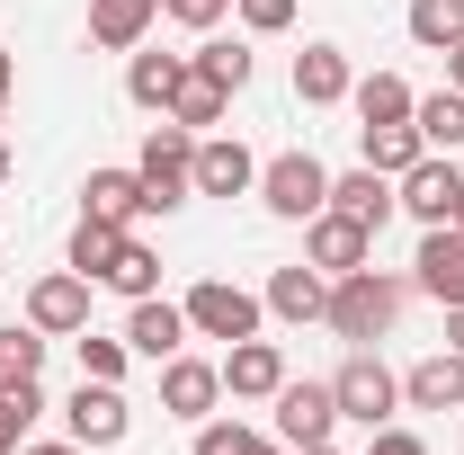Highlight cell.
<instances>
[{
  "instance_id": "6da1fadb",
  "label": "cell",
  "mask_w": 464,
  "mask_h": 455,
  "mask_svg": "<svg viewBox=\"0 0 464 455\" xmlns=\"http://www.w3.org/2000/svg\"><path fill=\"white\" fill-rule=\"evenodd\" d=\"M402 304H411V286H402V277H384V268L366 259V268L331 277V304H322V322H331L348 348H375V340H393Z\"/></svg>"
},
{
  "instance_id": "7a4b0ae2",
  "label": "cell",
  "mask_w": 464,
  "mask_h": 455,
  "mask_svg": "<svg viewBox=\"0 0 464 455\" xmlns=\"http://www.w3.org/2000/svg\"><path fill=\"white\" fill-rule=\"evenodd\" d=\"M179 313H188V331H197V340H224V348H232V340H259V322H268V304H259L250 286H232V277H197Z\"/></svg>"
},
{
  "instance_id": "3957f363",
  "label": "cell",
  "mask_w": 464,
  "mask_h": 455,
  "mask_svg": "<svg viewBox=\"0 0 464 455\" xmlns=\"http://www.w3.org/2000/svg\"><path fill=\"white\" fill-rule=\"evenodd\" d=\"M277 224H313L322 206H331V170L313 161V152H277V161H259V188H250Z\"/></svg>"
},
{
  "instance_id": "277c9868",
  "label": "cell",
  "mask_w": 464,
  "mask_h": 455,
  "mask_svg": "<svg viewBox=\"0 0 464 455\" xmlns=\"http://www.w3.org/2000/svg\"><path fill=\"white\" fill-rule=\"evenodd\" d=\"M134 170H143V188H152V215L188 206V197H197V134L161 116V125L143 134V161H134Z\"/></svg>"
},
{
  "instance_id": "5b68a950",
  "label": "cell",
  "mask_w": 464,
  "mask_h": 455,
  "mask_svg": "<svg viewBox=\"0 0 464 455\" xmlns=\"http://www.w3.org/2000/svg\"><path fill=\"white\" fill-rule=\"evenodd\" d=\"M331 393H340V420H357V429H384V420L402 411V375H393L375 348H348V366L331 375Z\"/></svg>"
},
{
  "instance_id": "8992f818",
  "label": "cell",
  "mask_w": 464,
  "mask_h": 455,
  "mask_svg": "<svg viewBox=\"0 0 464 455\" xmlns=\"http://www.w3.org/2000/svg\"><path fill=\"white\" fill-rule=\"evenodd\" d=\"M456 197H464V170H456V161H438V152H420V161L393 179V206L420 215V232H429V224H456Z\"/></svg>"
},
{
  "instance_id": "52a82bcc",
  "label": "cell",
  "mask_w": 464,
  "mask_h": 455,
  "mask_svg": "<svg viewBox=\"0 0 464 455\" xmlns=\"http://www.w3.org/2000/svg\"><path fill=\"white\" fill-rule=\"evenodd\" d=\"M27 322H36L45 340H81V331H90V277H81V268L36 277L27 286Z\"/></svg>"
},
{
  "instance_id": "ba28073f",
  "label": "cell",
  "mask_w": 464,
  "mask_h": 455,
  "mask_svg": "<svg viewBox=\"0 0 464 455\" xmlns=\"http://www.w3.org/2000/svg\"><path fill=\"white\" fill-rule=\"evenodd\" d=\"M63 429H72V447H116V438H125V429H134V402L116 393V384H90V375H81V393L63 402Z\"/></svg>"
},
{
  "instance_id": "9c48e42d",
  "label": "cell",
  "mask_w": 464,
  "mask_h": 455,
  "mask_svg": "<svg viewBox=\"0 0 464 455\" xmlns=\"http://www.w3.org/2000/svg\"><path fill=\"white\" fill-rule=\"evenodd\" d=\"M304 259H313L322 277H348V268H366V259H375V232L348 224L340 206H322V215L304 224Z\"/></svg>"
},
{
  "instance_id": "30bf717a",
  "label": "cell",
  "mask_w": 464,
  "mask_h": 455,
  "mask_svg": "<svg viewBox=\"0 0 464 455\" xmlns=\"http://www.w3.org/2000/svg\"><path fill=\"white\" fill-rule=\"evenodd\" d=\"M340 429V393L331 384H277V447H322Z\"/></svg>"
},
{
  "instance_id": "8fae6325",
  "label": "cell",
  "mask_w": 464,
  "mask_h": 455,
  "mask_svg": "<svg viewBox=\"0 0 464 455\" xmlns=\"http://www.w3.org/2000/svg\"><path fill=\"white\" fill-rule=\"evenodd\" d=\"M215 402H224V366L179 348L170 366H161V411H170V420H215Z\"/></svg>"
},
{
  "instance_id": "7c38bea8",
  "label": "cell",
  "mask_w": 464,
  "mask_h": 455,
  "mask_svg": "<svg viewBox=\"0 0 464 455\" xmlns=\"http://www.w3.org/2000/svg\"><path fill=\"white\" fill-rule=\"evenodd\" d=\"M411 286H420L429 304H464V232H456V224H429V232H420Z\"/></svg>"
},
{
  "instance_id": "4fadbf2b",
  "label": "cell",
  "mask_w": 464,
  "mask_h": 455,
  "mask_svg": "<svg viewBox=\"0 0 464 455\" xmlns=\"http://www.w3.org/2000/svg\"><path fill=\"white\" fill-rule=\"evenodd\" d=\"M277 384H286V348L277 340H232L224 348V393L232 402H277Z\"/></svg>"
},
{
  "instance_id": "5bb4252c",
  "label": "cell",
  "mask_w": 464,
  "mask_h": 455,
  "mask_svg": "<svg viewBox=\"0 0 464 455\" xmlns=\"http://www.w3.org/2000/svg\"><path fill=\"white\" fill-rule=\"evenodd\" d=\"M188 340H197V331H188V313L161 304V295H143V304L125 313V348H134V357H152V366H170Z\"/></svg>"
},
{
  "instance_id": "9a60e30c",
  "label": "cell",
  "mask_w": 464,
  "mask_h": 455,
  "mask_svg": "<svg viewBox=\"0 0 464 455\" xmlns=\"http://www.w3.org/2000/svg\"><path fill=\"white\" fill-rule=\"evenodd\" d=\"M250 188H259L250 143H232V134H197V197H250Z\"/></svg>"
},
{
  "instance_id": "2e32d148",
  "label": "cell",
  "mask_w": 464,
  "mask_h": 455,
  "mask_svg": "<svg viewBox=\"0 0 464 455\" xmlns=\"http://www.w3.org/2000/svg\"><path fill=\"white\" fill-rule=\"evenodd\" d=\"M348 90H357L348 45H304V54H295V99H304V108H340Z\"/></svg>"
},
{
  "instance_id": "e0dca14e",
  "label": "cell",
  "mask_w": 464,
  "mask_h": 455,
  "mask_svg": "<svg viewBox=\"0 0 464 455\" xmlns=\"http://www.w3.org/2000/svg\"><path fill=\"white\" fill-rule=\"evenodd\" d=\"M81 215H99V224H134V215H152L143 170H90V179H81Z\"/></svg>"
},
{
  "instance_id": "ac0fdd59",
  "label": "cell",
  "mask_w": 464,
  "mask_h": 455,
  "mask_svg": "<svg viewBox=\"0 0 464 455\" xmlns=\"http://www.w3.org/2000/svg\"><path fill=\"white\" fill-rule=\"evenodd\" d=\"M259 304H268V322H322L331 277H322L313 259H295V268H277V277H268V295H259Z\"/></svg>"
},
{
  "instance_id": "d6986e66",
  "label": "cell",
  "mask_w": 464,
  "mask_h": 455,
  "mask_svg": "<svg viewBox=\"0 0 464 455\" xmlns=\"http://www.w3.org/2000/svg\"><path fill=\"white\" fill-rule=\"evenodd\" d=\"M402 402L411 411H464V348H438L402 375Z\"/></svg>"
},
{
  "instance_id": "ffe728a7",
  "label": "cell",
  "mask_w": 464,
  "mask_h": 455,
  "mask_svg": "<svg viewBox=\"0 0 464 455\" xmlns=\"http://www.w3.org/2000/svg\"><path fill=\"white\" fill-rule=\"evenodd\" d=\"M152 18H161V0H90V45L134 54V45L152 36Z\"/></svg>"
},
{
  "instance_id": "44dd1931",
  "label": "cell",
  "mask_w": 464,
  "mask_h": 455,
  "mask_svg": "<svg viewBox=\"0 0 464 455\" xmlns=\"http://www.w3.org/2000/svg\"><path fill=\"white\" fill-rule=\"evenodd\" d=\"M331 206H340L348 224L384 232V215H393V179H384V170H366V161H357V170H340V179H331Z\"/></svg>"
},
{
  "instance_id": "7402d4cb",
  "label": "cell",
  "mask_w": 464,
  "mask_h": 455,
  "mask_svg": "<svg viewBox=\"0 0 464 455\" xmlns=\"http://www.w3.org/2000/svg\"><path fill=\"white\" fill-rule=\"evenodd\" d=\"M348 108H357V125H411L420 90H411L402 72H375V81H357V90H348Z\"/></svg>"
},
{
  "instance_id": "603a6c76",
  "label": "cell",
  "mask_w": 464,
  "mask_h": 455,
  "mask_svg": "<svg viewBox=\"0 0 464 455\" xmlns=\"http://www.w3.org/2000/svg\"><path fill=\"white\" fill-rule=\"evenodd\" d=\"M179 81H188V54H134V63H125V99L152 108V116L179 99Z\"/></svg>"
},
{
  "instance_id": "cb8c5ba5",
  "label": "cell",
  "mask_w": 464,
  "mask_h": 455,
  "mask_svg": "<svg viewBox=\"0 0 464 455\" xmlns=\"http://www.w3.org/2000/svg\"><path fill=\"white\" fill-rule=\"evenodd\" d=\"M125 241H134L125 224H99V215H81V224H72V250H63V268H81V277L99 286V277L116 268V250H125Z\"/></svg>"
},
{
  "instance_id": "d4e9b609",
  "label": "cell",
  "mask_w": 464,
  "mask_h": 455,
  "mask_svg": "<svg viewBox=\"0 0 464 455\" xmlns=\"http://www.w3.org/2000/svg\"><path fill=\"white\" fill-rule=\"evenodd\" d=\"M411 125H420V143L429 152H464V90L447 81V90H429L420 108H411Z\"/></svg>"
},
{
  "instance_id": "484cf974",
  "label": "cell",
  "mask_w": 464,
  "mask_h": 455,
  "mask_svg": "<svg viewBox=\"0 0 464 455\" xmlns=\"http://www.w3.org/2000/svg\"><path fill=\"white\" fill-rule=\"evenodd\" d=\"M357 152H366V170H384V179H402L429 143H420V125H357Z\"/></svg>"
},
{
  "instance_id": "4316f807",
  "label": "cell",
  "mask_w": 464,
  "mask_h": 455,
  "mask_svg": "<svg viewBox=\"0 0 464 455\" xmlns=\"http://www.w3.org/2000/svg\"><path fill=\"white\" fill-rule=\"evenodd\" d=\"M188 72H206V81H215V90H232V99H241V90H250V72H259V54H250V45H241V36H206V45H197V54H188Z\"/></svg>"
},
{
  "instance_id": "83f0119b",
  "label": "cell",
  "mask_w": 464,
  "mask_h": 455,
  "mask_svg": "<svg viewBox=\"0 0 464 455\" xmlns=\"http://www.w3.org/2000/svg\"><path fill=\"white\" fill-rule=\"evenodd\" d=\"M411 45H429V54H456L464 45V0H411Z\"/></svg>"
},
{
  "instance_id": "f1b7e54d",
  "label": "cell",
  "mask_w": 464,
  "mask_h": 455,
  "mask_svg": "<svg viewBox=\"0 0 464 455\" xmlns=\"http://www.w3.org/2000/svg\"><path fill=\"white\" fill-rule=\"evenodd\" d=\"M224 108H232V90H215L206 72H188V81H179V99H170L161 116H170V125H188V134H206V125H224Z\"/></svg>"
},
{
  "instance_id": "f546056e",
  "label": "cell",
  "mask_w": 464,
  "mask_h": 455,
  "mask_svg": "<svg viewBox=\"0 0 464 455\" xmlns=\"http://www.w3.org/2000/svg\"><path fill=\"white\" fill-rule=\"evenodd\" d=\"M36 420H45V384H36V375H0V438L27 447Z\"/></svg>"
},
{
  "instance_id": "4dcf8cb0",
  "label": "cell",
  "mask_w": 464,
  "mask_h": 455,
  "mask_svg": "<svg viewBox=\"0 0 464 455\" xmlns=\"http://www.w3.org/2000/svg\"><path fill=\"white\" fill-rule=\"evenodd\" d=\"M99 286H116L125 304H143V295H161V259H152L143 241H125V250H116V268H108Z\"/></svg>"
},
{
  "instance_id": "1f68e13d",
  "label": "cell",
  "mask_w": 464,
  "mask_h": 455,
  "mask_svg": "<svg viewBox=\"0 0 464 455\" xmlns=\"http://www.w3.org/2000/svg\"><path fill=\"white\" fill-rule=\"evenodd\" d=\"M45 331H36V322H0V375H36V366H45Z\"/></svg>"
},
{
  "instance_id": "d6a6232c",
  "label": "cell",
  "mask_w": 464,
  "mask_h": 455,
  "mask_svg": "<svg viewBox=\"0 0 464 455\" xmlns=\"http://www.w3.org/2000/svg\"><path fill=\"white\" fill-rule=\"evenodd\" d=\"M125 366H134V348H125V340L81 331V375H90V384H125Z\"/></svg>"
},
{
  "instance_id": "836d02e7",
  "label": "cell",
  "mask_w": 464,
  "mask_h": 455,
  "mask_svg": "<svg viewBox=\"0 0 464 455\" xmlns=\"http://www.w3.org/2000/svg\"><path fill=\"white\" fill-rule=\"evenodd\" d=\"M250 438H259V429H241V420H197V447L188 455H241Z\"/></svg>"
},
{
  "instance_id": "e575fe53",
  "label": "cell",
  "mask_w": 464,
  "mask_h": 455,
  "mask_svg": "<svg viewBox=\"0 0 464 455\" xmlns=\"http://www.w3.org/2000/svg\"><path fill=\"white\" fill-rule=\"evenodd\" d=\"M241 9V27L250 36H277V27H295V0H232Z\"/></svg>"
},
{
  "instance_id": "d590c367",
  "label": "cell",
  "mask_w": 464,
  "mask_h": 455,
  "mask_svg": "<svg viewBox=\"0 0 464 455\" xmlns=\"http://www.w3.org/2000/svg\"><path fill=\"white\" fill-rule=\"evenodd\" d=\"M161 18H179V27L206 36V27H224V18H232V0H161Z\"/></svg>"
},
{
  "instance_id": "8d00e7d4",
  "label": "cell",
  "mask_w": 464,
  "mask_h": 455,
  "mask_svg": "<svg viewBox=\"0 0 464 455\" xmlns=\"http://www.w3.org/2000/svg\"><path fill=\"white\" fill-rule=\"evenodd\" d=\"M366 455H429V438H411V429L384 420V429H366Z\"/></svg>"
},
{
  "instance_id": "74e56055",
  "label": "cell",
  "mask_w": 464,
  "mask_h": 455,
  "mask_svg": "<svg viewBox=\"0 0 464 455\" xmlns=\"http://www.w3.org/2000/svg\"><path fill=\"white\" fill-rule=\"evenodd\" d=\"M9 90H18V54L0 45V99H9Z\"/></svg>"
},
{
  "instance_id": "f35d334b",
  "label": "cell",
  "mask_w": 464,
  "mask_h": 455,
  "mask_svg": "<svg viewBox=\"0 0 464 455\" xmlns=\"http://www.w3.org/2000/svg\"><path fill=\"white\" fill-rule=\"evenodd\" d=\"M447 348H464V304H447Z\"/></svg>"
},
{
  "instance_id": "ab89813d",
  "label": "cell",
  "mask_w": 464,
  "mask_h": 455,
  "mask_svg": "<svg viewBox=\"0 0 464 455\" xmlns=\"http://www.w3.org/2000/svg\"><path fill=\"white\" fill-rule=\"evenodd\" d=\"M18 455H90V447H72V438H54V447H18Z\"/></svg>"
},
{
  "instance_id": "60d3db41",
  "label": "cell",
  "mask_w": 464,
  "mask_h": 455,
  "mask_svg": "<svg viewBox=\"0 0 464 455\" xmlns=\"http://www.w3.org/2000/svg\"><path fill=\"white\" fill-rule=\"evenodd\" d=\"M241 455H286V447H277V438H250V447H241Z\"/></svg>"
},
{
  "instance_id": "b9f144b4",
  "label": "cell",
  "mask_w": 464,
  "mask_h": 455,
  "mask_svg": "<svg viewBox=\"0 0 464 455\" xmlns=\"http://www.w3.org/2000/svg\"><path fill=\"white\" fill-rule=\"evenodd\" d=\"M447 81H456V90H464V45H456V54H447Z\"/></svg>"
},
{
  "instance_id": "7bdbcfd3",
  "label": "cell",
  "mask_w": 464,
  "mask_h": 455,
  "mask_svg": "<svg viewBox=\"0 0 464 455\" xmlns=\"http://www.w3.org/2000/svg\"><path fill=\"white\" fill-rule=\"evenodd\" d=\"M286 455H340V447H331V438H322V447H286Z\"/></svg>"
},
{
  "instance_id": "ee69618b",
  "label": "cell",
  "mask_w": 464,
  "mask_h": 455,
  "mask_svg": "<svg viewBox=\"0 0 464 455\" xmlns=\"http://www.w3.org/2000/svg\"><path fill=\"white\" fill-rule=\"evenodd\" d=\"M0 188H9V152H0Z\"/></svg>"
},
{
  "instance_id": "f6af8a7d",
  "label": "cell",
  "mask_w": 464,
  "mask_h": 455,
  "mask_svg": "<svg viewBox=\"0 0 464 455\" xmlns=\"http://www.w3.org/2000/svg\"><path fill=\"white\" fill-rule=\"evenodd\" d=\"M456 232H464V197H456Z\"/></svg>"
},
{
  "instance_id": "bcb514c9",
  "label": "cell",
  "mask_w": 464,
  "mask_h": 455,
  "mask_svg": "<svg viewBox=\"0 0 464 455\" xmlns=\"http://www.w3.org/2000/svg\"><path fill=\"white\" fill-rule=\"evenodd\" d=\"M0 455H18V447H9V438H0Z\"/></svg>"
},
{
  "instance_id": "7dc6e473",
  "label": "cell",
  "mask_w": 464,
  "mask_h": 455,
  "mask_svg": "<svg viewBox=\"0 0 464 455\" xmlns=\"http://www.w3.org/2000/svg\"><path fill=\"white\" fill-rule=\"evenodd\" d=\"M0 108H9V99H0Z\"/></svg>"
}]
</instances>
